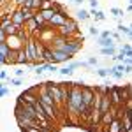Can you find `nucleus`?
Here are the masks:
<instances>
[{
	"label": "nucleus",
	"mask_w": 132,
	"mask_h": 132,
	"mask_svg": "<svg viewBox=\"0 0 132 132\" xmlns=\"http://www.w3.org/2000/svg\"><path fill=\"white\" fill-rule=\"evenodd\" d=\"M67 20H69V16L65 14V11H62V12H56L48 23H50L53 28H60V27H63V25H67Z\"/></svg>",
	"instance_id": "nucleus-1"
},
{
	"label": "nucleus",
	"mask_w": 132,
	"mask_h": 132,
	"mask_svg": "<svg viewBox=\"0 0 132 132\" xmlns=\"http://www.w3.org/2000/svg\"><path fill=\"white\" fill-rule=\"evenodd\" d=\"M83 90V99H85V104L88 106L92 109V104H93V99H95V95H97V88H92V86H81Z\"/></svg>",
	"instance_id": "nucleus-2"
},
{
	"label": "nucleus",
	"mask_w": 132,
	"mask_h": 132,
	"mask_svg": "<svg viewBox=\"0 0 132 132\" xmlns=\"http://www.w3.org/2000/svg\"><path fill=\"white\" fill-rule=\"evenodd\" d=\"M109 97H111L113 106H116V108H122V106H125L123 97H122V93H120V90H118V86H113V88H111V92H109Z\"/></svg>",
	"instance_id": "nucleus-3"
},
{
	"label": "nucleus",
	"mask_w": 132,
	"mask_h": 132,
	"mask_svg": "<svg viewBox=\"0 0 132 132\" xmlns=\"http://www.w3.org/2000/svg\"><path fill=\"white\" fill-rule=\"evenodd\" d=\"M51 50H53V63L69 62L72 58V55H69V53H65V51H62V50H55V48H51Z\"/></svg>",
	"instance_id": "nucleus-4"
},
{
	"label": "nucleus",
	"mask_w": 132,
	"mask_h": 132,
	"mask_svg": "<svg viewBox=\"0 0 132 132\" xmlns=\"http://www.w3.org/2000/svg\"><path fill=\"white\" fill-rule=\"evenodd\" d=\"M11 53H12V50H11L9 44H7V41L0 42V62H2V63H7V62H9Z\"/></svg>",
	"instance_id": "nucleus-5"
},
{
	"label": "nucleus",
	"mask_w": 132,
	"mask_h": 132,
	"mask_svg": "<svg viewBox=\"0 0 132 132\" xmlns=\"http://www.w3.org/2000/svg\"><path fill=\"white\" fill-rule=\"evenodd\" d=\"M111 108H113V102H111L109 93H101V111H102V114L108 113Z\"/></svg>",
	"instance_id": "nucleus-6"
},
{
	"label": "nucleus",
	"mask_w": 132,
	"mask_h": 132,
	"mask_svg": "<svg viewBox=\"0 0 132 132\" xmlns=\"http://www.w3.org/2000/svg\"><path fill=\"white\" fill-rule=\"evenodd\" d=\"M12 21H14V25H18V27H23V25L27 23V20H25V14H23L21 7H18V9L14 11V14H12Z\"/></svg>",
	"instance_id": "nucleus-7"
},
{
	"label": "nucleus",
	"mask_w": 132,
	"mask_h": 132,
	"mask_svg": "<svg viewBox=\"0 0 132 132\" xmlns=\"http://www.w3.org/2000/svg\"><path fill=\"white\" fill-rule=\"evenodd\" d=\"M25 25H27V30H28V34H37V30H39V23L35 21V18L28 20Z\"/></svg>",
	"instance_id": "nucleus-8"
},
{
	"label": "nucleus",
	"mask_w": 132,
	"mask_h": 132,
	"mask_svg": "<svg viewBox=\"0 0 132 132\" xmlns=\"http://www.w3.org/2000/svg\"><path fill=\"white\" fill-rule=\"evenodd\" d=\"M41 5H42V0H27L25 5H21V7H30L34 11H41Z\"/></svg>",
	"instance_id": "nucleus-9"
},
{
	"label": "nucleus",
	"mask_w": 132,
	"mask_h": 132,
	"mask_svg": "<svg viewBox=\"0 0 132 132\" xmlns=\"http://www.w3.org/2000/svg\"><path fill=\"white\" fill-rule=\"evenodd\" d=\"M97 44H99L101 48H113V46H114V42H113V37H99Z\"/></svg>",
	"instance_id": "nucleus-10"
},
{
	"label": "nucleus",
	"mask_w": 132,
	"mask_h": 132,
	"mask_svg": "<svg viewBox=\"0 0 132 132\" xmlns=\"http://www.w3.org/2000/svg\"><path fill=\"white\" fill-rule=\"evenodd\" d=\"M39 12L42 14V18H44L46 21H50L51 18L56 14V11H55V9H42V11H39Z\"/></svg>",
	"instance_id": "nucleus-11"
},
{
	"label": "nucleus",
	"mask_w": 132,
	"mask_h": 132,
	"mask_svg": "<svg viewBox=\"0 0 132 132\" xmlns=\"http://www.w3.org/2000/svg\"><path fill=\"white\" fill-rule=\"evenodd\" d=\"M90 14H93L95 21H102L104 18H106V14H104L102 11H99V9H92V11H90Z\"/></svg>",
	"instance_id": "nucleus-12"
},
{
	"label": "nucleus",
	"mask_w": 132,
	"mask_h": 132,
	"mask_svg": "<svg viewBox=\"0 0 132 132\" xmlns=\"http://www.w3.org/2000/svg\"><path fill=\"white\" fill-rule=\"evenodd\" d=\"M101 53H102V55H108V56H111V58L114 56V55H118L114 46H113V48H101Z\"/></svg>",
	"instance_id": "nucleus-13"
},
{
	"label": "nucleus",
	"mask_w": 132,
	"mask_h": 132,
	"mask_svg": "<svg viewBox=\"0 0 132 132\" xmlns=\"http://www.w3.org/2000/svg\"><path fill=\"white\" fill-rule=\"evenodd\" d=\"M76 16H78V20H79V21H86L88 18H90V12H88V11H85V9H79Z\"/></svg>",
	"instance_id": "nucleus-14"
},
{
	"label": "nucleus",
	"mask_w": 132,
	"mask_h": 132,
	"mask_svg": "<svg viewBox=\"0 0 132 132\" xmlns=\"http://www.w3.org/2000/svg\"><path fill=\"white\" fill-rule=\"evenodd\" d=\"M108 71H109V76H113L114 79H120V78L123 76V72L122 71H116L114 67H113V69H108Z\"/></svg>",
	"instance_id": "nucleus-15"
},
{
	"label": "nucleus",
	"mask_w": 132,
	"mask_h": 132,
	"mask_svg": "<svg viewBox=\"0 0 132 132\" xmlns=\"http://www.w3.org/2000/svg\"><path fill=\"white\" fill-rule=\"evenodd\" d=\"M62 74V76H71L72 72H74V69H71V67H69V65H65V67H63V69H60V71H58Z\"/></svg>",
	"instance_id": "nucleus-16"
},
{
	"label": "nucleus",
	"mask_w": 132,
	"mask_h": 132,
	"mask_svg": "<svg viewBox=\"0 0 132 132\" xmlns=\"http://www.w3.org/2000/svg\"><path fill=\"white\" fill-rule=\"evenodd\" d=\"M53 5H55V2H51V0H42L41 11H42V9H53Z\"/></svg>",
	"instance_id": "nucleus-17"
},
{
	"label": "nucleus",
	"mask_w": 132,
	"mask_h": 132,
	"mask_svg": "<svg viewBox=\"0 0 132 132\" xmlns=\"http://www.w3.org/2000/svg\"><path fill=\"white\" fill-rule=\"evenodd\" d=\"M9 85H12V86H20L21 85V78H12V79H9Z\"/></svg>",
	"instance_id": "nucleus-18"
},
{
	"label": "nucleus",
	"mask_w": 132,
	"mask_h": 132,
	"mask_svg": "<svg viewBox=\"0 0 132 132\" xmlns=\"http://www.w3.org/2000/svg\"><path fill=\"white\" fill-rule=\"evenodd\" d=\"M118 30L122 32V34H127V35H130V28H127V27H123L122 23L118 25Z\"/></svg>",
	"instance_id": "nucleus-19"
},
{
	"label": "nucleus",
	"mask_w": 132,
	"mask_h": 132,
	"mask_svg": "<svg viewBox=\"0 0 132 132\" xmlns=\"http://www.w3.org/2000/svg\"><path fill=\"white\" fill-rule=\"evenodd\" d=\"M97 76L106 78V76H109V71H108V69H99V71H97Z\"/></svg>",
	"instance_id": "nucleus-20"
},
{
	"label": "nucleus",
	"mask_w": 132,
	"mask_h": 132,
	"mask_svg": "<svg viewBox=\"0 0 132 132\" xmlns=\"http://www.w3.org/2000/svg\"><path fill=\"white\" fill-rule=\"evenodd\" d=\"M111 14H114L116 18H120V16L123 14V11H122V9H116V7H114V9H111Z\"/></svg>",
	"instance_id": "nucleus-21"
},
{
	"label": "nucleus",
	"mask_w": 132,
	"mask_h": 132,
	"mask_svg": "<svg viewBox=\"0 0 132 132\" xmlns=\"http://www.w3.org/2000/svg\"><path fill=\"white\" fill-rule=\"evenodd\" d=\"M0 93H2V97H5V95L9 93V90H7V86H5V83H2V90H0Z\"/></svg>",
	"instance_id": "nucleus-22"
},
{
	"label": "nucleus",
	"mask_w": 132,
	"mask_h": 132,
	"mask_svg": "<svg viewBox=\"0 0 132 132\" xmlns=\"http://www.w3.org/2000/svg\"><path fill=\"white\" fill-rule=\"evenodd\" d=\"M48 71L55 72V71H60V69H56V63H48Z\"/></svg>",
	"instance_id": "nucleus-23"
},
{
	"label": "nucleus",
	"mask_w": 132,
	"mask_h": 132,
	"mask_svg": "<svg viewBox=\"0 0 132 132\" xmlns=\"http://www.w3.org/2000/svg\"><path fill=\"white\" fill-rule=\"evenodd\" d=\"M114 69H116V71H122V72H125V63H118V65H116V67H114Z\"/></svg>",
	"instance_id": "nucleus-24"
},
{
	"label": "nucleus",
	"mask_w": 132,
	"mask_h": 132,
	"mask_svg": "<svg viewBox=\"0 0 132 132\" xmlns=\"http://www.w3.org/2000/svg\"><path fill=\"white\" fill-rule=\"evenodd\" d=\"M90 34H92V35H95V37H97V35H99V30H97L95 27H90Z\"/></svg>",
	"instance_id": "nucleus-25"
},
{
	"label": "nucleus",
	"mask_w": 132,
	"mask_h": 132,
	"mask_svg": "<svg viewBox=\"0 0 132 132\" xmlns=\"http://www.w3.org/2000/svg\"><path fill=\"white\" fill-rule=\"evenodd\" d=\"M90 5H92V9H97L99 7V2L97 0H90Z\"/></svg>",
	"instance_id": "nucleus-26"
},
{
	"label": "nucleus",
	"mask_w": 132,
	"mask_h": 132,
	"mask_svg": "<svg viewBox=\"0 0 132 132\" xmlns=\"http://www.w3.org/2000/svg\"><path fill=\"white\" fill-rule=\"evenodd\" d=\"M101 37H111V32H109V30H104L101 34Z\"/></svg>",
	"instance_id": "nucleus-27"
},
{
	"label": "nucleus",
	"mask_w": 132,
	"mask_h": 132,
	"mask_svg": "<svg viewBox=\"0 0 132 132\" xmlns=\"http://www.w3.org/2000/svg\"><path fill=\"white\" fill-rule=\"evenodd\" d=\"M0 78H2V79H7V71H2V72H0Z\"/></svg>",
	"instance_id": "nucleus-28"
},
{
	"label": "nucleus",
	"mask_w": 132,
	"mask_h": 132,
	"mask_svg": "<svg viewBox=\"0 0 132 132\" xmlns=\"http://www.w3.org/2000/svg\"><path fill=\"white\" fill-rule=\"evenodd\" d=\"M88 63H90V65H97V58H90Z\"/></svg>",
	"instance_id": "nucleus-29"
},
{
	"label": "nucleus",
	"mask_w": 132,
	"mask_h": 132,
	"mask_svg": "<svg viewBox=\"0 0 132 132\" xmlns=\"http://www.w3.org/2000/svg\"><path fill=\"white\" fill-rule=\"evenodd\" d=\"M125 72H132V65H125Z\"/></svg>",
	"instance_id": "nucleus-30"
},
{
	"label": "nucleus",
	"mask_w": 132,
	"mask_h": 132,
	"mask_svg": "<svg viewBox=\"0 0 132 132\" xmlns=\"http://www.w3.org/2000/svg\"><path fill=\"white\" fill-rule=\"evenodd\" d=\"M111 37H113V39H120V35H118V34H114V32H111Z\"/></svg>",
	"instance_id": "nucleus-31"
},
{
	"label": "nucleus",
	"mask_w": 132,
	"mask_h": 132,
	"mask_svg": "<svg viewBox=\"0 0 132 132\" xmlns=\"http://www.w3.org/2000/svg\"><path fill=\"white\" fill-rule=\"evenodd\" d=\"M127 11H129V12H132V4L129 5V7H127Z\"/></svg>",
	"instance_id": "nucleus-32"
},
{
	"label": "nucleus",
	"mask_w": 132,
	"mask_h": 132,
	"mask_svg": "<svg viewBox=\"0 0 132 132\" xmlns=\"http://www.w3.org/2000/svg\"><path fill=\"white\" fill-rule=\"evenodd\" d=\"M72 2H76V4H81L83 0H72Z\"/></svg>",
	"instance_id": "nucleus-33"
},
{
	"label": "nucleus",
	"mask_w": 132,
	"mask_h": 132,
	"mask_svg": "<svg viewBox=\"0 0 132 132\" xmlns=\"http://www.w3.org/2000/svg\"><path fill=\"white\" fill-rule=\"evenodd\" d=\"M129 114H130V118H132V109H129Z\"/></svg>",
	"instance_id": "nucleus-34"
},
{
	"label": "nucleus",
	"mask_w": 132,
	"mask_h": 132,
	"mask_svg": "<svg viewBox=\"0 0 132 132\" xmlns=\"http://www.w3.org/2000/svg\"><path fill=\"white\" fill-rule=\"evenodd\" d=\"M129 2H130V4H132V0H129Z\"/></svg>",
	"instance_id": "nucleus-35"
},
{
	"label": "nucleus",
	"mask_w": 132,
	"mask_h": 132,
	"mask_svg": "<svg viewBox=\"0 0 132 132\" xmlns=\"http://www.w3.org/2000/svg\"><path fill=\"white\" fill-rule=\"evenodd\" d=\"M130 65H132V63H130Z\"/></svg>",
	"instance_id": "nucleus-36"
}]
</instances>
